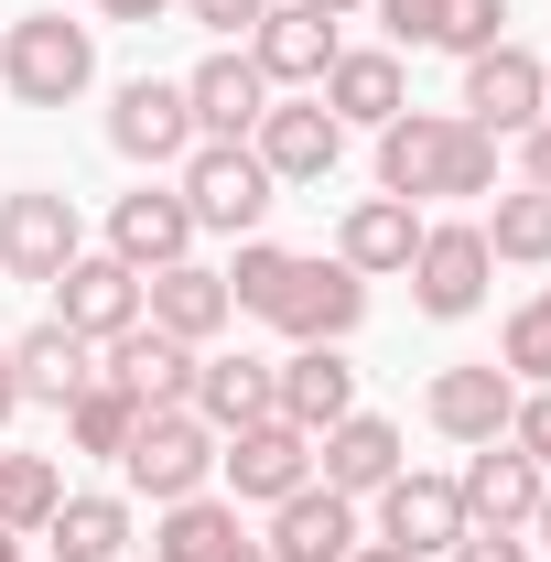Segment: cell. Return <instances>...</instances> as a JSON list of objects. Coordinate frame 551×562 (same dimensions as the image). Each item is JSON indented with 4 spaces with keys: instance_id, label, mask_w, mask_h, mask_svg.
<instances>
[{
    "instance_id": "obj_26",
    "label": "cell",
    "mask_w": 551,
    "mask_h": 562,
    "mask_svg": "<svg viewBox=\"0 0 551 562\" xmlns=\"http://www.w3.org/2000/svg\"><path fill=\"white\" fill-rule=\"evenodd\" d=\"M184 412L206 422V432L271 422V357H195V401H184Z\"/></svg>"
},
{
    "instance_id": "obj_38",
    "label": "cell",
    "mask_w": 551,
    "mask_h": 562,
    "mask_svg": "<svg viewBox=\"0 0 551 562\" xmlns=\"http://www.w3.org/2000/svg\"><path fill=\"white\" fill-rule=\"evenodd\" d=\"M173 11H184V22H206V33H238V44H249L271 0H173Z\"/></svg>"
},
{
    "instance_id": "obj_1",
    "label": "cell",
    "mask_w": 551,
    "mask_h": 562,
    "mask_svg": "<svg viewBox=\"0 0 551 562\" xmlns=\"http://www.w3.org/2000/svg\"><path fill=\"white\" fill-rule=\"evenodd\" d=\"M0 87H11L22 109H76V98L98 87V33L66 22V11H22V22L0 33Z\"/></svg>"
},
{
    "instance_id": "obj_2",
    "label": "cell",
    "mask_w": 551,
    "mask_h": 562,
    "mask_svg": "<svg viewBox=\"0 0 551 562\" xmlns=\"http://www.w3.org/2000/svg\"><path fill=\"white\" fill-rule=\"evenodd\" d=\"M184 206H195V238H260V216L281 206V184H271V162L249 151V140H195L184 151V184H173Z\"/></svg>"
},
{
    "instance_id": "obj_10",
    "label": "cell",
    "mask_w": 551,
    "mask_h": 562,
    "mask_svg": "<svg viewBox=\"0 0 551 562\" xmlns=\"http://www.w3.org/2000/svg\"><path fill=\"white\" fill-rule=\"evenodd\" d=\"M76 249H87V238H76V206L55 195V184L0 195V271H11V281H55Z\"/></svg>"
},
{
    "instance_id": "obj_11",
    "label": "cell",
    "mask_w": 551,
    "mask_h": 562,
    "mask_svg": "<svg viewBox=\"0 0 551 562\" xmlns=\"http://www.w3.org/2000/svg\"><path fill=\"white\" fill-rule=\"evenodd\" d=\"M195 357L206 347H184V336H162V325H131V336L98 347V379H120L140 412H184V401H195Z\"/></svg>"
},
{
    "instance_id": "obj_19",
    "label": "cell",
    "mask_w": 551,
    "mask_h": 562,
    "mask_svg": "<svg viewBox=\"0 0 551 562\" xmlns=\"http://www.w3.org/2000/svg\"><path fill=\"white\" fill-rule=\"evenodd\" d=\"M184 109H195V140H249L260 109H271V76L249 66V44H227V55H206L184 76Z\"/></svg>"
},
{
    "instance_id": "obj_18",
    "label": "cell",
    "mask_w": 551,
    "mask_h": 562,
    "mask_svg": "<svg viewBox=\"0 0 551 562\" xmlns=\"http://www.w3.org/2000/svg\"><path fill=\"white\" fill-rule=\"evenodd\" d=\"M508 412H519V379H508L497 357H486V368H443V379L421 390V422H432L443 443H497Z\"/></svg>"
},
{
    "instance_id": "obj_4",
    "label": "cell",
    "mask_w": 551,
    "mask_h": 562,
    "mask_svg": "<svg viewBox=\"0 0 551 562\" xmlns=\"http://www.w3.org/2000/svg\"><path fill=\"white\" fill-rule=\"evenodd\" d=\"M486 271H497V260H486V227H476V216H454V227H432V216H421L412 303L432 314V325H465V314L486 303Z\"/></svg>"
},
{
    "instance_id": "obj_14",
    "label": "cell",
    "mask_w": 551,
    "mask_h": 562,
    "mask_svg": "<svg viewBox=\"0 0 551 562\" xmlns=\"http://www.w3.org/2000/svg\"><path fill=\"white\" fill-rule=\"evenodd\" d=\"M140 325H162V336H184V347H216V336L238 325V303H227V271H206V260L140 271Z\"/></svg>"
},
{
    "instance_id": "obj_21",
    "label": "cell",
    "mask_w": 551,
    "mask_h": 562,
    "mask_svg": "<svg viewBox=\"0 0 551 562\" xmlns=\"http://www.w3.org/2000/svg\"><path fill=\"white\" fill-rule=\"evenodd\" d=\"M357 541H368V530H357V497H336V487H292L271 508V530H260L271 562H346Z\"/></svg>"
},
{
    "instance_id": "obj_28",
    "label": "cell",
    "mask_w": 551,
    "mask_h": 562,
    "mask_svg": "<svg viewBox=\"0 0 551 562\" xmlns=\"http://www.w3.org/2000/svg\"><path fill=\"white\" fill-rule=\"evenodd\" d=\"M11 379H22V401H55V412H66L76 390L98 379V347H87L76 325H55V314H44V325L11 347Z\"/></svg>"
},
{
    "instance_id": "obj_45",
    "label": "cell",
    "mask_w": 551,
    "mask_h": 562,
    "mask_svg": "<svg viewBox=\"0 0 551 562\" xmlns=\"http://www.w3.org/2000/svg\"><path fill=\"white\" fill-rule=\"evenodd\" d=\"M530 541H541V552H551V487H541V508H530Z\"/></svg>"
},
{
    "instance_id": "obj_3",
    "label": "cell",
    "mask_w": 551,
    "mask_h": 562,
    "mask_svg": "<svg viewBox=\"0 0 551 562\" xmlns=\"http://www.w3.org/2000/svg\"><path fill=\"white\" fill-rule=\"evenodd\" d=\"M120 476H131V497H151V508L206 497V476H216V432H206L195 412H140L131 443H120Z\"/></svg>"
},
{
    "instance_id": "obj_6",
    "label": "cell",
    "mask_w": 551,
    "mask_h": 562,
    "mask_svg": "<svg viewBox=\"0 0 551 562\" xmlns=\"http://www.w3.org/2000/svg\"><path fill=\"white\" fill-rule=\"evenodd\" d=\"M216 476H227V497H260V508H281L292 487H314V432H292V422H249V432H216Z\"/></svg>"
},
{
    "instance_id": "obj_17",
    "label": "cell",
    "mask_w": 551,
    "mask_h": 562,
    "mask_svg": "<svg viewBox=\"0 0 551 562\" xmlns=\"http://www.w3.org/2000/svg\"><path fill=\"white\" fill-rule=\"evenodd\" d=\"M401 465H412L401 422H379V412H346L336 432H314V487H336V497H379Z\"/></svg>"
},
{
    "instance_id": "obj_8",
    "label": "cell",
    "mask_w": 551,
    "mask_h": 562,
    "mask_svg": "<svg viewBox=\"0 0 551 562\" xmlns=\"http://www.w3.org/2000/svg\"><path fill=\"white\" fill-rule=\"evenodd\" d=\"M55 325H76L87 347L131 336V325H140V271L120 260V249H76L66 271H55Z\"/></svg>"
},
{
    "instance_id": "obj_42",
    "label": "cell",
    "mask_w": 551,
    "mask_h": 562,
    "mask_svg": "<svg viewBox=\"0 0 551 562\" xmlns=\"http://www.w3.org/2000/svg\"><path fill=\"white\" fill-rule=\"evenodd\" d=\"M173 0H98V22H162Z\"/></svg>"
},
{
    "instance_id": "obj_41",
    "label": "cell",
    "mask_w": 551,
    "mask_h": 562,
    "mask_svg": "<svg viewBox=\"0 0 551 562\" xmlns=\"http://www.w3.org/2000/svg\"><path fill=\"white\" fill-rule=\"evenodd\" d=\"M519 184H541V195H551V120L519 131Z\"/></svg>"
},
{
    "instance_id": "obj_34",
    "label": "cell",
    "mask_w": 551,
    "mask_h": 562,
    "mask_svg": "<svg viewBox=\"0 0 551 562\" xmlns=\"http://www.w3.org/2000/svg\"><path fill=\"white\" fill-rule=\"evenodd\" d=\"M497 368H508L519 390H551V292L508 314V336H497Z\"/></svg>"
},
{
    "instance_id": "obj_7",
    "label": "cell",
    "mask_w": 551,
    "mask_h": 562,
    "mask_svg": "<svg viewBox=\"0 0 551 562\" xmlns=\"http://www.w3.org/2000/svg\"><path fill=\"white\" fill-rule=\"evenodd\" d=\"M109 151L120 162H184L195 151V109H184V76H131L120 98H109Z\"/></svg>"
},
{
    "instance_id": "obj_49",
    "label": "cell",
    "mask_w": 551,
    "mask_h": 562,
    "mask_svg": "<svg viewBox=\"0 0 551 562\" xmlns=\"http://www.w3.org/2000/svg\"><path fill=\"white\" fill-rule=\"evenodd\" d=\"M0 487H11V443H0Z\"/></svg>"
},
{
    "instance_id": "obj_5",
    "label": "cell",
    "mask_w": 551,
    "mask_h": 562,
    "mask_svg": "<svg viewBox=\"0 0 551 562\" xmlns=\"http://www.w3.org/2000/svg\"><path fill=\"white\" fill-rule=\"evenodd\" d=\"M249 151L271 162V184H325V173L346 162V120L314 98V87H292V98H271V109H260Z\"/></svg>"
},
{
    "instance_id": "obj_35",
    "label": "cell",
    "mask_w": 551,
    "mask_h": 562,
    "mask_svg": "<svg viewBox=\"0 0 551 562\" xmlns=\"http://www.w3.org/2000/svg\"><path fill=\"white\" fill-rule=\"evenodd\" d=\"M432 195H497V131L454 120V140H443V184H432Z\"/></svg>"
},
{
    "instance_id": "obj_27",
    "label": "cell",
    "mask_w": 551,
    "mask_h": 562,
    "mask_svg": "<svg viewBox=\"0 0 551 562\" xmlns=\"http://www.w3.org/2000/svg\"><path fill=\"white\" fill-rule=\"evenodd\" d=\"M443 140H454V109H401L379 131V195H432L443 184Z\"/></svg>"
},
{
    "instance_id": "obj_31",
    "label": "cell",
    "mask_w": 551,
    "mask_h": 562,
    "mask_svg": "<svg viewBox=\"0 0 551 562\" xmlns=\"http://www.w3.org/2000/svg\"><path fill=\"white\" fill-rule=\"evenodd\" d=\"M131 422H140V401L120 390V379H87V390L66 401V443H76V454H120Z\"/></svg>"
},
{
    "instance_id": "obj_47",
    "label": "cell",
    "mask_w": 551,
    "mask_h": 562,
    "mask_svg": "<svg viewBox=\"0 0 551 562\" xmlns=\"http://www.w3.org/2000/svg\"><path fill=\"white\" fill-rule=\"evenodd\" d=\"M0 562H22V530H0Z\"/></svg>"
},
{
    "instance_id": "obj_33",
    "label": "cell",
    "mask_w": 551,
    "mask_h": 562,
    "mask_svg": "<svg viewBox=\"0 0 551 562\" xmlns=\"http://www.w3.org/2000/svg\"><path fill=\"white\" fill-rule=\"evenodd\" d=\"M55 508H66V465H55V454H11V487H0V530H22V541H33V530H44Z\"/></svg>"
},
{
    "instance_id": "obj_9",
    "label": "cell",
    "mask_w": 551,
    "mask_h": 562,
    "mask_svg": "<svg viewBox=\"0 0 551 562\" xmlns=\"http://www.w3.org/2000/svg\"><path fill=\"white\" fill-rule=\"evenodd\" d=\"M271 325L292 347H346V336L368 325V281L346 271V260H292V292H281Z\"/></svg>"
},
{
    "instance_id": "obj_44",
    "label": "cell",
    "mask_w": 551,
    "mask_h": 562,
    "mask_svg": "<svg viewBox=\"0 0 551 562\" xmlns=\"http://www.w3.org/2000/svg\"><path fill=\"white\" fill-rule=\"evenodd\" d=\"M346 562H412V552H390V541H357V552H346Z\"/></svg>"
},
{
    "instance_id": "obj_20",
    "label": "cell",
    "mask_w": 551,
    "mask_h": 562,
    "mask_svg": "<svg viewBox=\"0 0 551 562\" xmlns=\"http://www.w3.org/2000/svg\"><path fill=\"white\" fill-rule=\"evenodd\" d=\"M271 412L292 422V432H336V422L357 412V368H346V347H292L271 368Z\"/></svg>"
},
{
    "instance_id": "obj_43",
    "label": "cell",
    "mask_w": 551,
    "mask_h": 562,
    "mask_svg": "<svg viewBox=\"0 0 551 562\" xmlns=\"http://www.w3.org/2000/svg\"><path fill=\"white\" fill-rule=\"evenodd\" d=\"M22 412V379H11V347H0V422Z\"/></svg>"
},
{
    "instance_id": "obj_30",
    "label": "cell",
    "mask_w": 551,
    "mask_h": 562,
    "mask_svg": "<svg viewBox=\"0 0 551 562\" xmlns=\"http://www.w3.org/2000/svg\"><path fill=\"white\" fill-rule=\"evenodd\" d=\"M44 541H55V562H120L131 552V497H66L44 519Z\"/></svg>"
},
{
    "instance_id": "obj_15",
    "label": "cell",
    "mask_w": 551,
    "mask_h": 562,
    "mask_svg": "<svg viewBox=\"0 0 551 562\" xmlns=\"http://www.w3.org/2000/svg\"><path fill=\"white\" fill-rule=\"evenodd\" d=\"M336 22L325 11H303V0H271L260 11V33H249V66L271 76V98H292V87H325V66H336Z\"/></svg>"
},
{
    "instance_id": "obj_39",
    "label": "cell",
    "mask_w": 551,
    "mask_h": 562,
    "mask_svg": "<svg viewBox=\"0 0 551 562\" xmlns=\"http://www.w3.org/2000/svg\"><path fill=\"white\" fill-rule=\"evenodd\" d=\"M443 562H530V530H465Z\"/></svg>"
},
{
    "instance_id": "obj_36",
    "label": "cell",
    "mask_w": 551,
    "mask_h": 562,
    "mask_svg": "<svg viewBox=\"0 0 551 562\" xmlns=\"http://www.w3.org/2000/svg\"><path fill=\"white\" fill-rule=\"evenodd\" d=\"M432 44H443V55H486V44H508V0H443V11H432Z\"/></svg>"
},
{
    "instance_id": "obj_16",
    "label": "cell",
    "mask_w": 551,
    "mask_h": 562,
    "mask_svg": "<svg viewBox=\"0 0 551 562\" xmlns=\"http://www.w3.org/2000/svg\"><path fill=\"white\" fill-rule=\"evenodd\" d=\"M454 120L519 140L530 120H541V55H530V44H486V55H465V109H454Z\"/></svg>"
},
{
    "instance_id": "obj_25",
    "label": "cell",
    "mask_w": 551,
    "mask_h": 562,
    "mask_svg": "<svg viewBox=\"0 0 551 562\" xmlns=\"http://www.w3.org/2000/svg\"><path fill=\"white\" fill-rule=\"evenodd\" d=\"M151 562H271V552L238 530V497H173L151 530Z\"/></svg>"
},
{
    "instance_id": "obj_48",
    "label": "cell",
    "mask_w": 551,
    "mask_h": 562,
    "mask_svg": "<svg viewBox=\"0 0 551 562\" xmlns=\"http://www.w3.org/2000/svg\"><path fill=\"white\" fill-rule=\"evenodd\" d=\"M541 120H551V55H541Z\"/></svg>"
},
{
    "instance_id": "obj_32",
    "label": "cell",
    "mask_w": 551,
    "mask_h": 562,
    "mask_svg": "<svg viewBox=\"0 0 551 562\" xmlns=\"http://www.w3.org/2000/svg\"><path fill=\"white\" fill-rule=\"evenodd\" d=\"M292 260H303V249H281V238H238V260H227V303L271 325L281 292H292Z\"/></svg>"
},
{
    "instance_id": "obj_40",
    "label": "cell",
    "mask_w": 551,
    "mask_h": 562,
    "mask_svg": "<svg viewBox=\"0 0 551 562\" xmlns=\"http://www.w3.org/2000/svg\"><path fill=\"white\" fill-rule=\"evenodd\" d=\"M368 11L390 22V44H432V11H443V0H368Z\"/></svg>"
},
{
    "instance_id": "obj_23",
    "label": "cell",
    "mask_w": 551,
    "mask_h": 562,
    "mask_svg": "<svg viewBox=\"0 0 551 562\" xmlns=\"http://www.w3.org/2000/svg\"><path fill=\"white\" fill-rule=\"evenodd\" d=\"M325 109H336L346 131H390L401 109H412V87H401V55L390 44H346L336 66H325V87H314Z\"/></svg>"
},
{
    "instance_id": "obj_46",
    "label": "cell",
    "mask_w": 551,
    "mask_h": 562,
    "mask_svg": "<svg viewBox=\"0 0 551 562\" xmlns=\"http://www.w3.org/2000/svg\"><path fill=\"white\" fill-rule=\"evenodd\" d=\"M303 11H325V22H346V11H368V0H303Z\"/></svg>"
},
{
    "instance_id": "obj_37",
    "label": "cell",
    "mask_w": 551,
    "mask_h": 562,
    "mask_svg": "<svg viewBox=\"0 0 551 562\" xmlns=\"http://www.w3.org/2000/svg\"><path fill=\"white\" fill-rule=\"evenodd\" d=\"M508 443H519V454L551 476V390H519V412H508Z\"/></svg>"
},
{
    "instance_id": "obj_22",
    "label": "cell",
    "mask_w": 551,
    "mask_h": 562,
    "mask_svg": "<svg viewBox=\"0 0 551 562\" xmlns=\"http://www.w3.org/2000/svg\"><path fill=\"white\" fill-rule=\"evenodd\" d=\"M109 249L131 260V271H173V260H195V206L173 195V184H140L109 206Z\"/></svg>"
},
{
    "instance_id": "obj_13",
    "label": "cell",
    "mask_w": 551,
    "mask_h": 562,
    "mask_svg": "<svg viewBox=\"0 0 551 562\" xmlns=\"http://www.w3.org/2000/svg\"><path fill=\"white\" fill-rule=\"evenodd\" d=\"M379 541H390V552H412V562L454 552V541H465V497H454V476L401 465V476L379 487Z\"/></svg>"
},
{
    "instance_id": "obj_24",
    "label": "cell",
    "mask_w": 551,
    "mask_h": 562,
    "mask_svg": "<svg viewBox=\"0 0 551 562\" xmlns=\"http://www.w3.org/2000/svg\"><path fill=\"white\" fill-rule=\"evenodd\" d=\"M412 249H421V206L412 195H357L336 227V260L357 281H379V271H412Z\"/></svg>"
},
{
    "instance_id": "obj_12",
    "label": "cell",
    "mask_w": 551,
    "mask_h": 562,
    "mask_svg": "<svg viewBox=\"0 0 551 562\" xmlns=\"http://www.w3.org/2000/svg\"><path fill=\"white\" fill-rule=\"evenodd\" d=\"M541 465L497 432V443H465V476H454V497H465V530H530V508H541Z\"/></svg>"
},
{
    "instance_id": "obj_29",
    "label": "cell",
    "mask_w": 551,
    "mask_h": 562,
    "mask_svg": "<svg viewBox=\"0 0 551 562\" xmlns=\"http://www.w3.org/2000/svg\"><path fill=\"white\" fill-rule=\"evenodd\" d=\"M476 227H486V260H508V271H551V195H541V184H508Z\"/></svg>"
}]
</instances>
